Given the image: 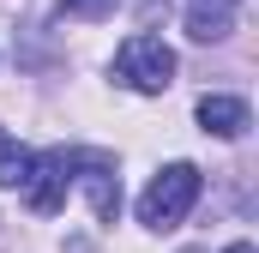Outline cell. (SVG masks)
<instances>
[{"label":"cell","instance_id":"3957f363","mask_svg":"<svg viewBox=\"0 0 259 253\" xmlns=\"http://www.w3.org/2000/svg\"><path fill=\"white\" fill-rule=\"evenodd\" d=\"M66 187H72V151L55 145V151H42V157L30 163V187H24V199H30L36 217H55V211L66 205Z\"/></svg>","mask_w":259,"mask_h":253},{"label":"cell","instance_id":"6da1fadb","mask_svg":"<svg viewBox=\"0 0 259 253\" xmlns=\"http://www.w3.org/2000/svg\"><path fill=\"white\" fill-rule=\"evenodd\" d=\"M199 187H205V181H199L193 163H169V169H157L151 187L139 193V223L157 229V235H163V229H181L187 211L199 205Z\"/></svg>","mask_w":259,"mask_h":253},{"label":"cell","instance_id":"8992f818","mask_svg":"<svg viewBox=\"0 0 259 253\" xmlns=\"http://www.w3.org/2000/svg\"><path fill=\"white\" fill-rule=\"evenodd\" d=\"M235 30V6L223 0H187V36L193 43H223Z\"/></svg>","mask_w":259,"mask_h":253},{"label":"cell","instance_id":"7a4b0ae2","mask_svg":"<svg viewBox=\"0 0 259 253\" xmlns=\"http://www.w3.org/2000/svg\"><path fill=\"white\" fill-rule=\"evenodd\" d=\"M115 78L133 85V91H145V97H157V91L175 85V49L163 36H151V30H133L115 49Z\"/></svg>","mask_w":259,"mask_h":253},{"label":"cell","instance_id":"9c48e42d","mask_svg":"<svg viewBox=\"0 0 259 253\" xmlns=\"http://www.w3.org/2000/svg\"><path fill=\"white\" fill-rule=\"evenodd\" d=\"M223 253H259V247H253V241H235V247H223Z\"/></svg>","mask_w":259,"mask_h":253},{"label":"cell","instance_id":"52a82bcc","mask_svg":"<svg viewBox=\"0 0 259 253\" xmlns=\"http://www.w3.org/2000/svg\"><path fill=\"white\" fill-rule=\"evenodd\" d=\"M30 163H36V151H24V145L0 126V187L24 193V187H30Z\"/></svg>","mask_w":259,"mask_h":253},{"label":"cell","instance_id":"277c9868","mask_svg":"<svg viewBox=\"0 0 259 253\" xmlns=\"http://www.w3.org/2000/svg\"><path fill=\"white\" fill-rule=\"evenodd\" d=\"M72 181L91 193L97 223H115V217H121V175H115L109 157H97V151H72Z\"/></svg>","mask_w":259,"mask_h":253},{"label":"cell","instance_id":"5b68a950","mask_svg":"<svg viewBox=\"0 0 259 253\" xmlns=\"http://www.w3.org/2000/svg\"><path fill=\"white\" fill-rule=\"evenodd\" d=\"M199 126L217 133V139H241L253 126V109L241 97H199Z\"/></svg>","mask_w":259,"mask_h":253},{"label":"cell","instance_id":"ba28073f","mask_svg":"<svg viewBox=\"0 0 259 253\" xmlns=\"http://www.w3.org/2000/svg\"><path fill=\"white\" fill-rule=\"evenodd\" d=\"M121 0H61V12L66 18H109Z\"/></svg>","mask_w":259,"mask_h":253}]
</instances>
